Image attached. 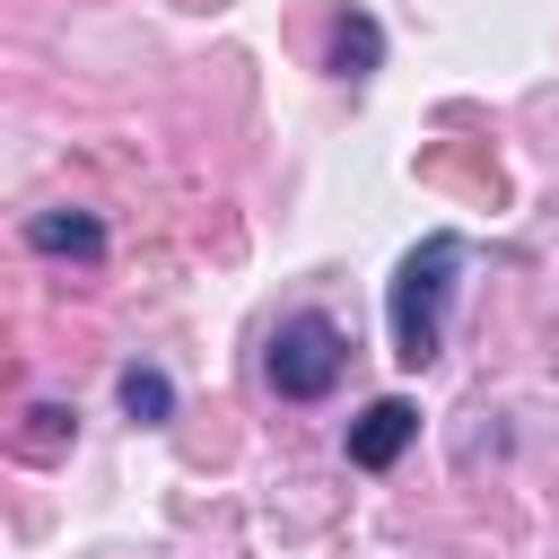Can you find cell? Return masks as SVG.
I'll use <instances>...</instances> for the list:
<instances>
[{
  "label": "cell",
  "mask_w": 559,
  "mask_h": 559,
  "mask_svg": "<svg viewBox=\"0 0 559 559\" xmlns=\"http://www.w3.org/2000/svg\"><path fill=\"white\" fill-rule=\"evenodd\" d=\"M411 437H419V411H411L402 393H384V402H367V411L349 419V463H358V472H393Z\"/></svg>",
  "instance_id": "3"
},
{
  "label": "cell",
  "mask_w": 559,
  "mask_h": 559,
  "mask_svg": "<svg viewBox=\"0 0 559 559\" xmlns=\"http://www.w3.org/2000/svg\"><path fill=\"white\" fill-rule=\"evenodd\" d=\"M341 367H349V341H341V323L314 314V306L280 314L271 341H262V384H271L280 402H323V393L341 384Z\"/></svg>",
  "instance_id": "2"
},
{
  "label": "cell",
  "mask_w": 559,
  "mask_h": 559,
  "mask_svg": "<svg viewBox=\"0 0 559 559\" xmlns=\"http://www.w3.org/2000/svg\"><path fill=\"white\" fill-rule=\"evenodd\" d=\"M376 61H384V26L367 9H341L332 17V79H367Z\"/></svg>",
  "instance_id": "5"
},
{
  "label": "cell",
  "mask_w": 559,
  "mask_h": 559,
  "mask_svg": "<svg viewBox=\"0 0 559 559\" xmlns=\"http://www.w3.org/2000/svg\"><path fill=\"white\" fill-rule=\"evenodd\" d=\"M114 393H122V411H131L140 428H157V419L175 411V384H166V367H122V384H114Z\"/></svg>",
  "instance_id": "6"
},
{
  "label": "cell",
  "mask_w": 559,
  "mask_h": 559,
  "mask_svg": "<svg viewBox=\"0 0 559 559\" xmlns=\"http://www.w3.org/2000/svg\"><path fill=\"white\" fill-rule=\"evenodd\" d=\"M26 245L35 253H70V262H105V218H87V210H35Z\"/></svg>",
  "instance_id": "4"
},
{
  "label": "cell",
  "mask_w": 559,
  "mask_h": 559,
  "mask_svg": "<svg viewBox=\"0 0 559 559\" xmlns=\"http://www.w3.org/2000/svg\"><path fill=\"white\" fill-rule=\"evenodd\" d=\"M463 262H472V245H463L454 227H437V236H419V245L402 253V271H393V288H384V323H393V358H402V367H428V358L445 349V306H454V288H463Z\"/></svg>",
  "instance_id": "1"
},
{
  "label": "cell",
  "mask_w": 559,
  "mask_h": 559,
  "mask_svg": "<svg viewBox=\"0 0 559 559\" xmlns=\"http://www.w3.org/2000/svg\"><path fill=\"white\" fill-rule=\"evenodd\" d=\"M26 419H35V428H26V454H52V445H61V428H79V411H61V402H35Z\"/></svg>",
  "instance_id": "7"
}]
</instances>
